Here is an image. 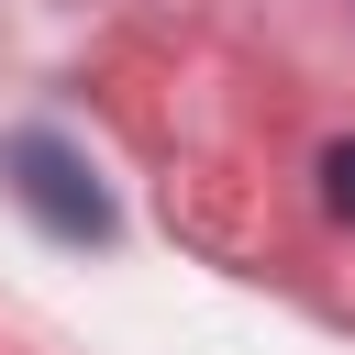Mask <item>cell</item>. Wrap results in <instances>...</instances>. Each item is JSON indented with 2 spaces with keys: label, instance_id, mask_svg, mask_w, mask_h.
Here are the masks:
<instances>
[{
  "label": "cell",
  "instance_id": "6da1fadb",
  "mask_svg": "<svg viewBox=\"0 0 355 355\" xmlns=\"http://www.w3.org/2000/svg\"><path fill=\"white\" fill-rule=\"evenodd\" d=\"M0 166H11V189H22V211H33L44 233H67V244H111V189H100L55 133H11Z\"/></svg>",
  "mask_w": 355,
  "mask_h": 355
},
{
  "label": "cell",
  "instance_id": "7a4b0ae2",
  "mask_svg": "<svg viewBox=\"0 0 355 355\" xmlns=\"http://www.w3.org/2000/svg\"><path fill=\"white\" fill-rule=\"evenodd\" d=\"M322 200H333V222H355V133L322 144Z\"/></svg>",
  "mask_w": 355,
  "mask_h": 355
}]
</instances>
